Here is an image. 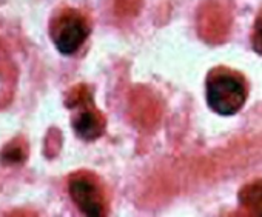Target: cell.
<instances>
[{
    "label": "cell",
    "mask_w": 262,
    "mask_h": 217,
    "mask_svg": "<svg viewBox=\"0 0 262 217\" xmlns=\"http://www.w3.org/2000/svg\"><path fill=\"white\" fill-rule=\"evenodd\" d=\"M241 202L253 215H262V182L245 186L241 192Z\"/></svg>",
    "instance_id": "52a82bcc"
},
{
    "label": "cell",
    "mask_w": 262,
    "mask_h": 217,
    "mask_svg": "<svg viewBox=\"0 0 262 217\" xmlns=\"http://www.w3.org/2000/svg\"><path fill=\"white\" fill-rule=\"evenodd\" d=\"M17 68L8 54L7 48L0 42V110L7 108L16 92Z\"/></svg>",
    "instance_id": "5b68a950"
},
{
    "label": "cell",
    "mask_w": 262,
    "mask_h": 217,
    "mask_svg": "<svg viewBox=\"0 0 262 217\" xmlns=\"http://www.w3.org/2000/svg\"><path fill=\"white\" fill-rule=\"evenodd\" d=\"M67 108L73 111V130L83 140H96L103 134L105 120L93 103L91 94L85 85L73 88L65 100Z\"/></svg>",
    "instance_id": "3957f363"
},
{
    "label": "cell",
    "mask_w": 262,
    "mask_h": 217,
    "mask_svg": "<svg viewBox=\"0 0 262 217\" xmlns=\"http://www.w3.org/2000/svg\"><path fill=\"white\" fill-rule=\"evenodd\" d=\"M30 148L25 137L17 136L10 140L0 151V163L5 166H19L24 165L28 159Z\"/></svg>",
    "instance_id": "8992f818"
},
{
    "label": "cell",
    "mask_w": 262,
    "mask_h": 217,
    "mask_svg": "<svg viewBox=\"0 0 262 217\" xmlns=\"http://www.w3.org/2000/svg\"><path fill=\"white\" fill-rule=\"evenodd\" d=\"M253 46L254 50L262 54V16L257 19L254 25V33H253Z\"/></svg>",
    "instance_id": "ba28073f"
},
{
    "label": "cell",
    "mask_w": 262,
    "mask_h": 217,
    "mask_svg": "<svg viewBox=\"0 0 262 217\" xmlns=\"http://www.w3.org/2000/svg\"><path fill=\"white\" fill-rule=\"evenodd\" d=\"M210 108L221 116L236 114L247 100V88L241 77L227 69H216L207 82Z\"/></svg>",
    "instance_id": "6da1fadb"
},
{
    "label": "cell",
    "mask_w": 262,
    "mask_h": 217,
    "mask_svg": "<svg viewBox=\"0 0 262 217\" xmlns=\"http://www.w3.org/2000/svg\"><path fill=\"white\" fill-rule=\"evenodd\" d=\"M68 191L76 206L91 217L106 214V199L99 179L86 171H79L68 179Z\"/></svg>",
    "instance_id": "277c9868"
},
{
    "label": "cell",
    "mask_w": 262,
    "mask_h": 217,
    "mask_svg": "<svg viewBox=\"0 0 262 217\" xmlns=\"http://www.w3.org/2000/svg\"><path fill=\"white\" fill-rule=\"evenodd\" d=\"M88 19L77 10H60L50 23V36L59 53L71 56L79 51L90 36Z\"/></svg>",
    "instance_id": "7a4b0ae2"
}]
</instances>
